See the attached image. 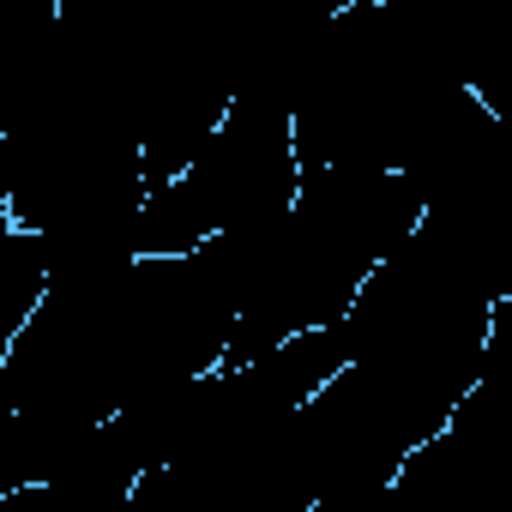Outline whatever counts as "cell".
Here are the masks:
<instances>
[{"label": "cell", "instance_id": "cell-1", "mask_svg": "<svg viewBox=\"0 0 512 512\" xmlns=\"http://www.w3.org/2000/svg\"><path fill=\"white\" fill-rule=\"evenodd\" d=\"M302 187L290 109L266 91H235L199 157L163 187L139 199L133 260H187L205 241L272 223L290 211Z\"/></svg>", "mask_w": 512, "mask_h": 512}]
</instances>
